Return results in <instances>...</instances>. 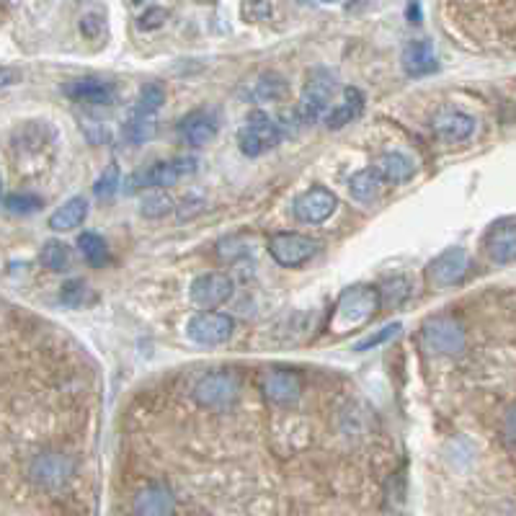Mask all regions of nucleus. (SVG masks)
I'll use <instances>...</instances> for the list:
<instances>
[{"label":"nucleus","instance_id":"nucleus-3","mask_svg":"<svg viewBox=\"0 0 516 516\" xmlns=\"http://www.w3.org/2000/svg\"><path fill=\"white\" fill-rule=\"evenodd\" d=\"M338 91V78L326 68H318L308 75L305 91L300 96L295 114L302 124H315L326 119L328 111L333 109L331 101Z\"/></svg>","mask_w":516,"mask_h":516},{"label":"nucleus","instance_id":"nucleus-29","mask_svg":"<svg viewBox=\"0 0 516 516\" xmlns=\"http://www.w3.org/2000/svg\"><path fill=\"white\" fill-rule=\"evenodd\" d=\"M140 212L145 217H153V220L166 217L173 212V199L168 197L166 191H150V194H145V199H142Z\"/></svg>","mask_w":516,"mask_h":516},{"label":"nucleus","instance_id":"nucleus-23","mask_svg":"<svg viewBox=\"0 0 516 516\" xmlns=\"http://www.w3.org/2000/svg\"><path fill=\"white\" fill-rule=\"evenodd\" d=\"M86 217H88V202L83 197H73L52 212L50 228L55 230V233H68V230L80 228Z\"/></svg>","mask_w":516,"mask_h":516},{"label":"nucleus","instance_id":"nucleus-27","mask_svg":"<svg viewBox=\"0 0 516 516\" xmlns=\"http://www.w3.org/2000/svg\"><path fill=\"white\" fill-rule=\"evenodd\" d=\"M39 264L47 271H62L70 264V248L62 240H47L39 251Z\"/></svg>","mask_w":516,"mask_h":516},{"label":"nucleus","instance_id":"nucleus-9","mask_svg":"<svg viewBox=\"0 0 516 516\" xmlns=\"http://www.w3.org/2000/svg\"><path fill=\"white\" fill-rule=\"evenodd\" d=\"M233 331L235 320L225 313H212V310H204L186 323V336L199 346L225 344L233 336Z\"/></svg>","mask_w":516,"mask_h":516},{"label":"nucleus","instance_id":"nucleus-10","mask_svg":"<svg viewBox=\"0 0 516 516\" xmlns=\"http://www.w3.org/2000/svg\"><path fill=\"white\" fill-rule=\"evenodd\" d=\"M235 292V284L228 274H220V271H209L191 282L189 295L191 302L202 310H215L220 308L222 302H228Z\"/></svg>","mask_w":516,"mask_h":516},{"label":"nucleus","instance_id":"nucleus-5","mask_svg":"<svg viewBox=\"0 0 516 516\" xmlns=\"http://www.w3.org/2000/svg\"><path fill=\"white\" fill-rule=\"evenodd\" d=\"M284 140V129L277 119H271L266 111H251L246 124L238 129V148L248 158L269 153Z\"/></svg>","mask_w":516,"mask_h":516},{"label":"nucleus","instance_id":"nucleus-20","mask_svg":"<svg viewBox=\"0 0 516 516\" xmlns=\"http://www.w3.org/2000/svg\"><path fill=\"white\" fill-rule=\"evenodd\" d=\"M387 189H390V181H387L375 166L364 168V171H357L349 181L351 197L357 199L359 204H367V207L369 204L380 202V199L387 194Z\"/></svg>","mask_w":516,"mask_h":516},{"label":"nucleus","instance_id":"nucleus-12","mask_svg":"<svg viewBox=\"0 0 516 516\" xmlns=\"http://www.w3.org/2000/svg\"><path fill=\"white\" fill-rule=\"evenodd\" d=\"M467 266H470V256H467L465 248H449L431 261L426 274H429V282L434 287H452L465 277Z\"/></svg>","mask_w":516,"mask_h":516},{"label":"nucleus","instance_id":"nucleus-32","mask_svg":"<svg viewBox=\"0 0 516 516\" xmlns=\"http://www.w3.org/2000/svg\"><path fill=\"white\" fill-rule=\"evenodd\" d=\"M86 295H91V292H88V284L83 279H68L60 289L62 305H68V308H80L86 302Z\"/></svg>","mask_w":516,"mask_h":516},{"label":"nucleus","instance_id":"nucleus-24","mask_svg":"<svg viewBox=\"0 0 516 516\" xmlns=\"http://www.w3.org/2000/svg\"><path fill=\"white\" fill-rule=\"evenodd\" d=\"M163 104H166V88L160 86V83H148V86H142L140 96H137L129 117L155 119V114H158Z\"/></svg>","mask_w":516,"mask_h":516},{"label":"nucleus","instance_id":"nucleus-8","mask_svg":"<svg viewBox=\"0 0 516 516\" xmlns=\"http://www.w3.org/2000/svg\"><path fill=\"white\" fill-rule=\"evenodd\" d=\"M26 473H29L31 483H37L39 488L55 491V488H62L73 478L75 462L68 455H62V452H44V455L34 457L29 462Z\"/></svg>","mask_w":516,"mask_h":516},{"label":"nucleus","instance_id":"nucleus-28","mask_svg":"<svg viewBox=\"0 0 516 516\" xmlns=\"http://www.w3.org/2000/svg\"><path fill=\"white\" fill-rule=\"evenodd\" d=\"M287 93V83H284L279 75H261L253 88V99L261 101V104H271V101H279Z\"/></svg>","mask_w":516,"mask_h":516},{"label":"nucleus","instance_id":"nucleus-40","mask_svg":"<svg viewBox=\"0 0 516 516\" xmlns=\"http://www.w3.org/2000/svg\"><path fill=\"white\" fill-rule=\"evenodd\" d=\"M135 3H145V0H135Z\"/></svg>","mask_w":516,"mask_h":516},{"label":"nucleus","instance_id":"nucleus-22","mask_svg":"<svg viewBox=\"0 0 516 516\" xmlns=\"http://www.w3.org/2000/svg\"><path fill=\"white\" fill-rule=\"evenodd\" d=\"M377 171L390 181V186H398V184H406V181L413 179V173H416V166H413V160L403 153H382L375 163Z\"/></svg>","mask_w":516,"mask_h":516},{"label":"nucleus","instance_id":"nucleus-4","mask_svg":"<svg viewBox=\"0 0 516 516\" xmlns=\"http://www.w3.org/2000/svg\"><path fill=\"white\" fill-rule=\"evenodd\" d=\"M465 326L455 315H434L421 328V346L429 357H455L465 349Z\"/></svg>","mask_w":516,"mask_h":516},{"label":"nucleus","instance_id":"nucleus-6","mask_svg":"<svg viewBox=\"0 0 516 516\" xmlns=\"http://www.w3.org/2000/svg\"><path fill=\"white\" fill-rule=\"evenodd\" d=\"M269 256L284 269H297V266L308 264L310 258L320 253V240L300 233H274L269 235Z\"/></svg>","mask_w":516,"mask_h":516},{"label":"nucleus","instance_id":"nucleus-38","mask_svg":"<svg viewBox=\"0 0 516 516\" xmlns=\"http://www.w3.org/2000/svg\"><path fill=\"white\" fill-rule=\"evenodd\" d=\"M11 80H13V73H11V68H3V88H8V86H11Z\"/></svg>","mask_w":516,"mask_h":516},{"label":"nucleus","instance_id":"nucleus-1","mask_svg":"<svg viewBox=\"0 0 516 516\" xmlns=\"http://www.w3.org/2000/svg\"><path fill=\"white\" fill-rule=\"evenodd\" d=\"M382 305V292L372 284H354V287L344 289L336 302L333 318L328 323L331 333L336 336H349V333L359 331L367 326L369 320L375 318L377 310Z\"/></svg>","mask_w":516,"mask_h":516},{"label":"nucleus","instance_id":"nucleus-2","mask_svg":"<svg viewBox=\"0 0 516 516\" xmlns=\"http://www.w3.org/2000/svg\"><path fill=\"white\" fill-rule=\"evenodd\" d=\"M197 171V158L194 155H179V158L171 160H158L153 166L140 168L127 179L124 191L127 194H137V191H150V189H171V186L179 184L181 179L191 176Z\"/></svg>","mask_w":516,"mask_h":516},{"label":"nucleus","instance_id":"nucleus-14","mask_svg":"<svg viewBox=\"0 0 516 516\" xmlns=\"http://www.w3.org/2000/svg\"><path fill=\"white\" fill-rule=\"evenodd\" d=\"M179 132L189 148H204L215 140L220 132V117L215 109H197L191 111L189 117L181 119Z\"/></svg>","mask_w":516,"mask_h":516},{"label":"nucleus","instance_id":"nucleus-11","mask_svg":"<svg viewBox=\"0 0 516 516\" xmlns=\"http://www.w3.org/2000/svg\"><path fill=\"white\" fill-rule=\"evenodd\" d=\"M336 207L338 199L331 189H326V186H313V189L302 191L300 197L295 199L292 212H295L297 220L305 222V225H323V222L336 212Z\"/></svg>","mask_w":516,"mask_h":516},{"label":"nucleus","instance_id":"nucleus-15","mask_svg":"<svg viewBox=\"0 0 516 516\" xmlns=\"http://www.w3.org/2000/svg\"><path fill=\"white\" fill-rule=\"evenodd\" d=\"M431 129H434V135L442 137L444 142L457 145V142L470 140V137L475 135L478 124H475V119L470 117V114H465V111L442 109L434 114V119H431Z\"/></svg>","mask_w":516,"mask_h":516},{"label":"nucleus","instance_id":"nucleus-17","mask_svg":"<svg viewBox=\"0 0 516 516\" xmlns=\"http://www.w3.org/2000/svg\"><path fill=\"white\" fill-rule=\"evenodd\" d=\"M132 509H135V516H173L176 496L166 483H150L137 493Z\"/></svg>","mask_w":516,"mask_h":516},{"label":"nucleus","instance_id":"nucleus-36","mask_svg":"<svg viewBox=\"0 0 516 516\" xmlns=\"http://www.w3.org/2000/svg\"><path fill=\"white\" fill-rule=\"evenodd\" d=\"M99 29H101L99 16H86V19L80 21V31H83L86 37H96V34H99Z\"/></svg>","mask_w":516,"mask_h":516},{"label":"nucleus","instance_id":"nucleus-7","mask_svg":"<svg viewBox=\"0 0 516 516\" xmlns=\"http://www.w3.org/2000/svg\"><path fill=\"white\" fill-rule=\"evenodd\" d=\"M194 400L199 406L212 408V411H222L230 408L240 395V382L228 372H209L202 380L194 385Z\"/></svg>","mask_w":516,"mask_h":516},{"label":"nucleus","instance_id":"nucleus-25","mask_svg":"<svg viewBox=\"0 0 516 516\" xmlns=\"http://www.w3.org/2000/svg\"><path fill=\"white\" fill-rule=\"evenodd\" d=\"M78 248L88 264L96 266V269L109 261V246H106V240L101 238L99 233H93V230H83V233L78 235Z\"/></svg>","mask_w":516,"mask_h":516},{"label":"nucleus","instance_id":"nucleus-16","mask_svg":"<svg viewBox=\"0 0 516 516\" xmlns=\"http://www.w3.org/2000/svg\"><path fill=\"white\" fill-rule=\"evenodd\" d=\"M264 393L274 406H295L302 398V380L289 369H271L264 377Z\"/></svg>","mask_w":516,"mask_h":516},{"label":"nucleus","instance_id":"nucleus-26","mask_svg":"<svg viewBox=\"0 0 516 516\" xmlns=\"http://www.w3.org/2000/svg\"><path fill=\"white\" fill-rule=\"evenodd\" d=\"M3 207L8 215H34L44 207V199L31 191H8L3 197Z\"/></svg>","mask_w":516,"mask_h":516},{"label":"nucleus","instance_id":"nucleus-13","mask_svg":"<svg viewBox=\"0 0 516 516\" xmlns=\"http://www.w3.org/2000/svg\"><path fill=\"white\" fill-rule=\"evenodd\" d=\"M62 93H65L68 99L88 106H109L117 99V91H114V86H111L109 80L93 78V75L68 80V83L62 86Z\"/></svg>","mask_w":516,"mask_h":516},{"label":"nucleus","instance_id":"nucleus-34","mask_svg":"<svg viewBox=\"0 0 516 516\" xmlns=\"http://www.w3.org/2000/svg\"><path fill=\"white\" fill-rule=\"evenodd\" d=\"M166 19V8H148V11L140 16V29H158V26H163Z\"/></svg>","mask_w":516,"mask_h":516},{"label":"nucleus","instance_id":"nucleus-39","mask_svg":"<svg viewBox=\"0 0 516 516\" xmlns=\"http://www.w3.org/2000/svg\"><path fill=\"white\" fill-rule=\"evenodd\" d=\"M320 3H336V0H320Z\"/></svg>","mask_w":516,"mask_h":516},{"label":"nucleus","instance_id":"nucleus-33","mask_svg":"<svg viewBox=\"0 0 516 516\" xmlns=\"http://www.w3.org/2000/svg\"><path fill=\"white\" fill-rule=\"evenodd\" d=\"M400 333V323H390V326H385L382 331L372 333L369 338H364V341H359V344H354V349L357 351H369V349H377V346L387 344L390 338H395Z\"/></svg>","mask_w":516,"mask_h":516},{"label":"nucleus","instance_id":"nucleus-21","mask_svg":"<svg viewBox=\"0 0 516 516\" xmlns=\"http://www.w3.org/2000/svg\"><path fill=\"white\" fill-rule=\"evenodd\" d=\"M362 109H364L362 91H359V88H344V99H341V104L333 106L323 122H326L328 129H341L346 127V124L354 122V119H359Z\"/></svg>","mask_w":516,"mask_h":516},{"label":"nucleus","instance_id":"nucleus-18","mask_svg":"<svg viewBox=\"0 0 516 516\" xmlns=\"http://www.w3.org/2000/svg\"><path fill=\"white\" fill-rule=\"evenodd\" d=\"M400 65H403L408 78H426V75L439 70V55L434 50V44L426 42V39H418V42H411L403 50Z\"/></svg>","mask_w":516,"mask_h":516},{"label":"nucleus","instance_id":"nucleus-35","mask_svg":"<svg viewBox=\"0 0 516 516\" xmlns=\"http://www.w3.org/2000/svg\"><path fill=\"white\" fill-rule=\"evenodd\" d=\"M504 431H506V439L516 444V406H511L509 413H506Z\"/></svg>","mask_w":516,"mask_h":516},{"label":"nucleus","instance_id":"nucleus-37","mask_svg":"<svg viewBox=\"0 0 516 516\" xmlns=\"http://www.w3.org/2000/svg\"><path fill=\"white\" fill-rule=\"evenodd\" d=\"M406 19L411 21V24H421V19H424V13H421V0H408Z\"/></svg>","mask_w":516,"mask_h":516},{"label":"nucleus","instance_id":"nucleus-31","mask_svg":"<svg viewBox=\"0 0 516 516\" xmlns=\"http://www.w3.org/2000/svg\"><path fill=\"white\" fill-rule=\"evenodd\" d=\"M119 181H122V176H119V163L111 160L109 166H106V171L99 176V181L93 184V194L99 199H111L119 191Z\"/></svg>","mask_w":516,"mask_h":516},{"label":"nucleus","instance_id":"nucleus-30","mask_svg":"<svg viewBox=\"0 0 516 516\" xmlns=\"http://www.w3.org/2000/svg\"><path fill=\"white\" fill-rule=\"evenodd\" d=\"M155 137V119H140L129 117V122L124 124V140L132 142V145H142Z\"/></svg>","mask_w":516,"mask_h":516},{"label":"nucleus","instance_id":"nucleus-19","mask_svg":"<svg viewBox=\"0 0 516 516\" xmlns=\"http://www.w3.org/2000/svg\"><path fill=\"white\" fill-rule=\"evenodd\" d=\"M486 253L496 264H511L516 261V222H496L486 235Z\"/></svg>","mask_w":516,"mask_h":516}]
</instances>
